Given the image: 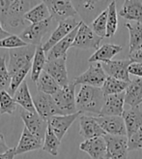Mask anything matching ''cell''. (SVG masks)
<instances>
[{
    "label": "cell",
    "instance_id": "cell-1",
    "mask_svg": "<svg viewBox=\"0 0 142 159\" xmlns=\"http://www.w3.org/2000/svg\"><path fill=\"white\" fill-rule=\"evenodd\" d=\"M38 4L36 1L0 0V20L3 27L24 25V15Z\"/></svg>",
    "mask_w": 142,
    "mask_h": 159
},
{
    "label": "cell",
    "instance_id": "cell-2",
    "mask_svg": "<svg viewBox=\"0 0 142 159\" xmlns=\"http://www.w3.org/2000/svg\"><path fill=\"white\" fill-rule=\"evenodd\" d=\"M105 97L101 87L81 85L76 94V109L80 114L91 113L101 115V111L105 105Z\"/></svg>",
    "mask_w": 142,
    "mask_h": 159
},
{
    "label": "cell",
    "instance_id": "cell-3",
    "mask_svg": "<svg viewBox=\"0 0 142 159\" xmlns=\"http://www.w3.org/2000/svg\"><path fill=\"white\" fill-rule=\"evenodd\" d=\"M52 97L60 111L61 116H69L78 113L76 109L75 84L73 81L70 82L68 85L61 87Z\"/></svg>",
    "mask_w": 142,
    "mask_h": 159
},
{
    "label": "cell",
    "instance_id": "cell-4",
    "mask_svg": "<svg viewBox=\"0 0 142 159\" xmlns=\"http://www.w3.org/2000/svg\"><path fill=\"white\" fill-rule=\"evenodd\" d=\"M36 49V46L28 45L27 47L10 50L8 70H9L11 76H14L18 71H19L23 67L32 64Z\"/></svg>",
    "mask_w": 142,
    "mask_h": 159
},
{
    "label": "cell",
    "instance_id": "cell-5",
    "mask_svg": "<svg viewBox=\"0 0 142 159\" xmlns=\"http://www.w3.org/2000/svg\"><path fill=\"white\" fill-rule=\"evenodd\" d=\"M102 38L98 36L91 29L87 23L83 20L80 22V26L75 41L73 43V48L78 50H95L97 51L101 47V42Z\"/></svg>",
    "mask_w": 142,
    "mask_h": 159
},
{
    "label": "cell",
    "instance_id": "cell-6",
    "mask_svg": "<svg viewBox=\"0 0 142 159\" xmlns=\"http://www.w3.org/2000/svg\"><path fill=\"white\" fill-rule=\"evenodd\" d=\"M107 75L105 74L101 63H91L89 68L84 73L75 77L73 82L75 85H90L94 87H101L105 84Z\"/></svg>",
    "mask_w": 142,
    "mask_h": 159
},
{
    "label": "cell",
    "instance_id": "cell-7",
    "mask_svg": "<svg viewBox=\"0 0 142 159\" xmlns=\"http://www.w3.org/2000/svg\"><path fill=\"white\" fill-rule=\"evenodd\" d=\"M45 3L49 8L50 17L58 23L72 19L77 14L75 5L69 0H46Z\"/></svg>",
    "mask_w": 142,
    "mask_h": 159
},
{
    "label": "cell",
    "instance_id": "cell-8",
    "mask_svg": "<svg viewBox=\"0 0 142 159\" xmlns=\"http://www.w3.org/2000/svg\"><path fill=\"white\" fill-rule=\"evenodd\" d=\"M33 101L36 112L44 120L47 121L52 116H61L60 111L57 108L56 103H55L51 95L36 91L33 97Z\"/></svg>",
    "mask_w": 142,
    "mask_h": 159
},
{
    "label": "cell",
    "instance_id": "cell-9",
    "mask_svg": "<svg viewBox=\"0 0 142 159\" xmlns=\"http://www.w3.org/2000/svg\"><path fill=\"white\" fill-rule=\"evenodd\" d=\"M53 19L49 18L45 21L30 25L25 27V29L20 33L19 37L28 45L32 46H40L42 45V40L45 33L50 29Z\"/></svg>",
    "mask_w": 142,
    "mask_h": 159
},
{
    "label": "cell",
    "instance_id": "cell-10",
    "mask_svg": "<svg viewBox=\"0 0 142 159\" xmlns=\"http://www.w3.org/2000/svg\"><path fill=\"white\" fill-rule=\"evenodd\" d=\"M108 159H127L129 153V138L127 136L105 135Z\"/></svg>",
    "mask_w": 142,
    "mask_h": 159
},
{
    "label": "cell",
    "instance_id": "cell-11",
    "mask_svg": "<svg viewBox=\"0 0 142 159\" xmlns=\"http://www.w3.org/2000/svg\"><path fill=\"white\" fill-rule=\"evenodd\" d=\"M19 115L25 128L35 137L44 141L47 130V121L44 120L38 113H31L25 110H21Z\"/></svg>",
    "mask_w": 142,
    "mask_h": 159
},
{
    "label": "cell",
    "instance_id": "cell-12",
    "mask_svg": "<svg viewBox=\"0 0 142 159\" xmlns=\"http://www.w3.org/2000/svg\"><path fill=\"white\" fill-rule=\"evenodd\" d=\"M80 22L75 18L59 22L57 27L55 28L54 31L51 33L49 40H47L45 44H43L44 51L45 52H49L58 42H60L61 40H63L65 37H67L72 31H74L78 25H80Z\"/></svg>",
    "mask_w": 142,
    "mask_h": 159
},
{
    "label": "cell",
    "instance_id": "cell-13",
    "mask_svg": "<svg viewBox=\"0 0 142 159\" xmlns=\"http://www.w3.org/2000/svg\"><path fill=\"white\" fill-rule=\"evenodd\" d=\"M66 62L67 57L47 60L44 70L49 75H50L61 87L66 86L70 84Z\"/></svg>",
    "mask_w": 142,
    "mask_h": 159
},
{
    "label": "cell",
    "instance_id": "cell-14",
    "mask_svg": "<svg viewBox=\"0 0 142 159\" xmlns=\"http://www.w3.org/2000/svg\"><path fill=\"white\" fill-rule=\"evenodd\" d=\"M131 63L130 59H122V60H111L109 62L101 63L107 77L115 78L117 80L131 83L129 66Z\"/></svg>",
    "mask_w": 142,
    "mask_h": 159
},
{
    "label": "cell",
    "instance_id": "cell-15",
    "mask_svg": "<svg viewBox=\"0 0 142 159\" xmlns=\"http://www.w3.org/2000/svg\"><path fill=\"white\" fill-rule=\"evenodd\" d=\"M97 121L106 135L112 136H127L125 121L122 116H96Z\"/></svg>",
    "mask_w": 142,
    "mask_h": 159
},
{
    "label": "cell",
    "instance_id": "cell-16",
    "mask_svg": "<svg viewBox=\"0 0 142 159\" xmlns=\"http://www.w3.org/2000/svg\"><path fill=\"white\" fill-rule=\"evenodd\" d=\"M80 149L87 153L92 159H108L105 137L85 140L80 145Z\"/></svg>",
    "mask_w": 142,
    "mask_h": 159
},
{
    "label": "cell",
    "instance_id": "cell-17",
    "mask_svg": "<svg viewBox=\"0 0 142 159\" xmlns=\"http://www.w3.org/2000/svg\"><path fill=\"white\" fill-rule=\"evenodd\" d=\"M78 119H80V135L85 140L105 137L106 135L95 116L81 115Z\"/></svg>",
    "mask_w": 142,
    "mask_h": 159
},
{
    "label": "cell",
    "instance_id": "cell-18",
    "mask_svg": "<svg viewBox=\"0 0 142 159\" xmlns=\"http://www.w3.org/2000/svg\"><path fill=\"white\" fill-rule=\"evenodd\" d=\"M81 115L82 114L78 112L76 114L69 116H55L47 120V125L50 127L53 133L58 137V139L62 141L69 128L75 121V119L80 117Z\"/></svg>",
    "mask_w": 142,
    "mask_h": 159
},
{
    "label": "cell",
    "instance_id": "cell-19",
    "mask_svg": "<svg viewBox=\"0 0 142 159\" xmlns=\"http://www.w3.org/2000/svg\"><path fill=\"white\" fill-rule=\"evenodd\" d=\"M125 92L105 97V105L101 111V116H122L125 110Z\"/></svg>",
    "mask_w": 142,
    "mask_h": 159
},
{
    "label": "cell",
    "instance_id": "cell-20",
    "mask_svg": "<svg viewBox=\"0 0 142 159\" xmlns=\"http://www.w3.org/2000/svg\"><path fill=\"white\" fill-rule=\"evenodd\" d=\"M44 141L38 139L33 134H31L25 127L22 130V134L19 141L18 146L15 148V155L23 154L29 152H34L43 148Z\"/></svg>",
    "mask_w": 142,
    "mask_h": 159
},
{
    "label": "cell",
    "instance_id": "cell-21",
    "mask_svg": "<svg viewBox=\"0 0 142 159\" xmlns=\"http://www.w3.org/2000/svg\"><path fill=\"white\" fill-rule=\"evenodd\" d=\"M122 50H123V48L120 45L104 44L102 46H101L97 51H95V52L89 57L88 62L89 63L109 62V61H111L115 55L119 53Z\"/></svg>",
    "mask_w": 142,
    "mask_h": 159
},
{
    "label": "cell",
    "instance_id": "cell-22",
    "mask_svg": "<svg viewBox=\"0 0 142 159\" xmlns=\"http://www.w3.org/2000/svg\"><path fill=\"white\" fill-rule=\"evenodd\" d=\"M78 26L74 31H72L67 37H65L63 40H61L60 42H58L49 52L46 53L47 60H53V59H57V58H61V57H67V52L70 48L73 46V43L75 41V38L76 36L77 30H78Z\"/></svg>",
    "mask_w": 142,
    "mask_h": 159
},
{
    "label": "cell",
    "instance_id": "cell-23",
    "mask_svg": "<svg viewBox=\"0 0 142 159\" xmlns=\"http://www.w3.org/2000/svg\"><path fill=\"white\" fill-rule=\"evenodd\" d=\"M122 117L125 121L128 138L142 127V111L139 107L131 108L130 110L125 111Z\"/></svg>",
    "mask_w": 142,
    "mask_h": 159
},
{
    "label": "cell",
    "instance_id": "cell-24",
    "mask_svg": "<svg viewBox=\"0 0 142 159\" xmlns=\"http://www.w3.org/2000/svg\"><path fill=\"white\" fill-rule=\"evenodd\" d=\"M125 93V104L131 108L139 107L142 104V79L136 78L131 81Z\"/></svg>",
    "mask_w": 142,
    "mask_h": 159
},
{
    "label": "cell",
    "instance_id": "cell-25",
    "mask_svg": "<svg viewBox=\"0 0 142 159\" xmlns=\"http://www.w3.org/2000/svg\"><path fill=\"white\" fill-rule=\"evenodd\" d=\"M119 16L133 22H142V2L138 0L125 1L119 11Z\"/></svg>",
    "mask_w": 142,
    "mask_h": 159
},
{
    "label": "cell",
    "instance_id": "cell-26",
    "mask_svg": "<svg viewBox=\"0 0 142 159\" xmlns=\"http://www.w3.org/2000/svg\"><path fill=\"white\" fill-rule=\"evenodd\" d=\"M14 99L18 105H19L23 110L28 111L31 113H37L34 106L33 97L31 96V93L29 90V87L27 85V83L24 81L17 91L14 94Z\"/></svg>",
    "mask_w": 142,
    "mask_h": 159
},
{
    "label": "cell",
    "instance_id": "cell-27",
    "mask_svg": "<svg viewBox=\"0 0 142 159\" xmlns=\"http://www.w3.org/2000/svg\"><path fill=\"white\" fill-rule=\"evenodd\" d=\"M47 62L46 52L43 49V44L38 46L36 52L32 61V68H31V80L36 84L39 77L44 72L45 66Z\"/></svg>",
    "mask_w": 142,
    "mask_h": 159
},
{
    "label": "cell",
    "instance_id": "cell-28",
    "mask_svg": "<svg viewBox=\"0 0 142 159\" xmlns=\"http://www.w3.org/2000/svg\"><path fill=\"white\" fill-rule=\"evenodd\" d=\"M124 26L130 33V53L142 49V22H126Z\"/></svg>",
    "mask_w": 142,
    "mask_h": 159
},
{
    "label": "cell",
    "instance_id": "cell-29",
    "mask_svg": "<svg viewBox=\"0 0 142 159\" xmlns=\"http://www.w3.org/2000/svg\"><path fill=\"white\" fill-rule=\"evenodd\" d=\"M36 87L37 91L51 95V96H53L55 93H57L58 90L61 89V86L56 83V81L50 75L47 74L45 71H44L41 76L39 77L36 83Z\"/></svg>",
    "mask_w": 142,
    "mask_h": 159
},
{
    "label": "cell",
    "instance_id": "cell-30",
    "mask_svg": "<svg viewBox=\"0 0 142 159\" xmlns=\"http://www.w3.org/2000/svg\"><path fill=\"white\" fill-rule=\"evenodd\" d=\"M49 18H51L50 14L45 1H41L24 15V20L31 22V25L45 21Z\"/></svg>",
    "mask_w": 142,
    "mask_h": 159
},
{
    "label": "cell",
    "instance_id": "cell-31",
    "mask_svg": "<svg viewBox=\"0 0 142 159\" xmlns=\"http://www.w3.org/2000/svg\"><path fill=\"white\" fill-rule=\"evenodd\" d=\"M129 84L130 83L121 81V80H117L115 78L107 77L105 84H102L101 89L102 93L105 95V97H107L109 95L125 92V90L128 89Z\"/></svg>",
    "mask_w": 142,
    "mask_h": 159
},
{
    "label": "cell",
    "instance_id": "cell-32",
    "mask_svg": "<svg viewBox=\"0 0 142 159\" xmlns=\"http://www.w3.org/2000/svg\"><path fill=\"white\" fill-rule=\"evenodd\" d=\"M61 145V141L53 133L50 127L47 125V130L45 133V137L43 144V150L52 156H57L59 152V148Z\"/></svg>",
    "mask_w": 142,
    "mask_h": 159
},
{
    "label": "cell",
    "instance_id": "cell-33",
    "mask_svg": "<svg viewBox=\"0 0 142 159\" xmlns=\"http://www.w3.org/2000/svg\"><path fill=\"white\" fill-rule=\"evenodd\" d=\"M107 15L108 10L107 8L104 11H101L96 19H94L90 23L91 29L96 33L98 36L104 38L106 37V28H107Z\"/></svg>",
    "mask_w": 142,
    "mask_h": 159
},
{
    "label": "cell",
    "instance_id": "cell-34",
    "mask_svg": "<svg viewBox=\"0 0 142 159\" xmlns=\"http://www.w3.org/2000/svg\"><path fill=\"white\" fill-rule=\"evenodd\" d=\"M108 15H107V28H106V37L111 38L115 35L118 28V13L116 8V1H111L108 6Z\"/></svg>",
    "mask_w": 142,
    "mask_h": 159
},
{
    "label": "cell",
    "instance_id": "cell-35",
    "mask_svg": "<svg viewBox=\"0 0 142 159\" xmlns=\"http://www.w3.org/2000/svg\"><path fill=\"white\" fill-rule=\"evenodd\" d=\"M18 104L15 103L14 97L7 90L0 92V114L1 115H13L17 110Z\"/></svg>",
    "mask_w": 142,
    "mask_h": 159
},
{
    "label": "cell",
    "instance_id": "cell-36",
    "mask_svg": "<svg viewBox=\"0 0 142 159\" xmlns=\"http://www.w3.org/2000/svg\"><path fill=\"white\" fill-rule=\"evenodd\" d=\"M12 81V76L9 73L8 66L6 65V58L4 55L0 57V92L9 90Z\"/></svg>",
    "mask_w": 142,
    "mask_h": 159
},
{
    "label": "cell",
    "instance_id": "cell-37",
    "mask_svg": "<svg viewBox=\"0 0 142 159\" xmlns=\"http://www.w3.org/2000/svg\"><path fill=\"white\" fill-rule=\"evenodd\" d=\"M32 68V64H29L25 67H23L22 69H20L19 71H18L14 76H12V81H11V85H10V89L8 90L11 95L15 94V92L17 91V89L20 86V84L24 82V79L27 76L28 72Z\"/></svg>",
    "mask_w": 142,
    "mask_h": 159
},
{
    "label": "cell",
    "instance_id": "cell-38",
    "mask_svg": "<svg viewBox=\"0 0 142 159\" xmlns=\"http://www.w3.org/2000/svg\"><path fill=\"white\" fill-rule=\"evenodd\" d=\"M28 44H26L23 40L18 36V35H10L4 39H2L0 41V49H19V48H23V47H27Z\"/></svg>",
    "mask_w": 142,
    "mask_h": 159
},
{
    "label": "cell",
    "instance_id": "cell-39",
    "mask_svg": "<svg viewBox=\"0 0 142 159\" xmlns=\"http://www.w3.org/2000/svg\"><path fill=\"white\" fill-rule=\"evenodd\" d=\"M142 149V127L129 138V150Z\"/></svg>",
    "mask_w": 142,
    "mask_h": 159
},
{
    "label": "cell",
    "instance_id": "cell-40",
    "mask_svg": "<svg viewBox=\"0 0 142 159\" xmlns=\"http://www.w3.org/2000/svg\"><path fill=\"white\" fill-rule=\"evenodd\" d=\"M129 73L142 79V64L138 62H131L129 66Z\"/></svg>",
    "mask_w": 142,
    "mask_h": 159
},
{
    "label": "cell",
    "instance_id": "cell-41",
    "mask_svg": "<svg viewBox=\"0 0 142 159\" xmlns=\"http://www.w3.org/2000/svg\"><path fill=\"white\" fill-rule=\"evenodd\" d=\"M129 59L131 62H138L142 64V49L136 52H131L129 54Z\"/></svg>",
    "mask_w": 142,
    "mask_h": 159
},
{
    "label": "cell",
    "instance_id": "cell-42",
    "mask_svg": "<svg viewBox=\"0 0 142 159\" xmlns=\"http://www.w3.org/2000/svg\"><path fill=\"white\" fill-rule=\"evenodd\" d=\"M10 148H9V147L7 146V144H6V142L4 140V136L1 133H0V155L6 153Z\"/></svg>",
    "mask_w": 142,
    "mask_h": 159
},
{
    "label": "cell",
    "instance_id": "cell-43",
    "mask_svg": "<svg viewBox=\"0 0 142 159\" xmlns=\"http://www.w3.org/2000/svg\"><path fill=\"white\" fill-rule=\"evenodd\" d=\"M15 156V148H11L6 153L0 155V159H14Z\"/></svg>",
    "mask_w": 142,
    "mask_h": 159
},
{
    "label": "cell",
    "instance_id": "cell-44",
    "mask_svg": "<svg viewBox=\"0 0 142 159\" xmlns=\"http://www.w3.org/2000/svg\"><path fill=\"white\" fill-rule=\"evenodd\" d=\"M10 35H11V33H10V32H8L7 30H5V29L0 30V41H1L2 39L6 38V37H8V36H10Z\"/></svg>",
    "mask_w": 142,
    "mask_h": 159
},
{
    "label": "cell",
    "instance_id": "cell-45",
    "mask_svg": "<svg viewBox=\"0 0 142 159\" xmlns=\"http://www.w3.org/2000/svg\"><path fill=\"white\" fill-rule=\"evenodd\" d=\"M3 29H4V27H3V25H2L1 20H0V30H3Z\"/></svg>",
    "mask_w": 142,
    "mask_h": 159
}]
</instances>
